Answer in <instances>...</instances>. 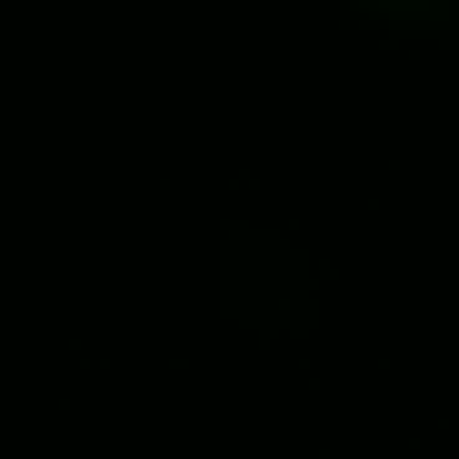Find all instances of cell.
Masks as SVG:
<instances>
[{
	"label": "cell",
	"mask_w": 459,
	"mask_h": 459,
	"mask_svg": "<svg viewBox=\"0 0 459 459\" xmlns=\"http://www.w3.org/2000/svg\"><path fill=\"white\" fill-rule=\"evenodd\" d=\"M359 11H379L390 30H459V0H359Z\"/></svg>",
	"instance_id": "1"
}]
</instances>
